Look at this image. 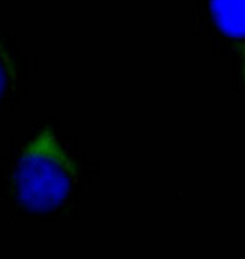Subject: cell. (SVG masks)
<instances>
[{
	"instance_id": "6da1fadb",
	"label": "cell",
	"mask_w": 245,
	"mask_h": 259,
	"mask_svg": "<svg viewBox=\"0 0 245 259\" xmlns=\"http://www.w3.org/2000/svg\"><path fill=\"white\" fill-rule=\"evenodd\" d=\"M77 170L54 133L40 132L24 145L12 170V189L25 209L49 212L71 195Z\"/></svg>"
},
{
	"instance_id": "7a4b0ae2",
	"label": "cell",
	"mask_w": 245,
	"mask_h": 259,
	"mask_svg": "<svg viewBox=\"0 0 245 259\" xmlns=\"http://www.w3.org/2000/svg\"><path fill=\"white\" fill-rule=\"evenodd\" d=\"M210 9L222 32L245 46V0H210Z\"/></svg>"
},
{
	"instance_id": "3957f363",
	"label": "cell",
	"mask_w": 245,
	"mask_h": 259,
	"mask_svg": "<svg viewBox=\"0 0 245 259\" xmlns=\"http://www.w3.org/2000/svg\"><path fill=\"white\" fill-rule=\"evenodd\" d=\"M15 82H17V76H15L14 63L10 59L9 51L0 44V108L9 100Z\"/></svg>"
}]
</instances>
